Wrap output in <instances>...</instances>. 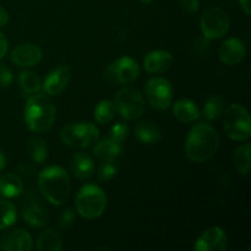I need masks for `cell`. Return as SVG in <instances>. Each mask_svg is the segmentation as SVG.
<instances>
[{
    "instance_id": "cell-33",
    "label": "cell",
    "mask_w": 251,
    "mask_h": 251,
    "mask_svg": "<svg viewBox=\"0 0 251 251\" xmlns=\"http://www.w3.org/2000/svg\"><path fill=\"white\" fill-rule=\"evenodd\" d=\"M74 218H75V213L71 208H66L65 211H63L60 218H59V226H60L61 229H65L69 226L73 225Z\"/></svg>"
},
{
    "instance_id": "cell-28",
    "label": "cell",
    "mask_w": 251,
    "mask_h": 251,
    "mask_svg": "<svg viewBox=\"0 0 251 251\" xmlns=\"http://www.w3.org/2000/svg\"><path fill=\"white\" fill-rule=\"evenodd\" d=\"M17 218L16 207L6 200H0V230L15 225Z\"/></svg>"
},
{
    "instance_id": "cell-23",
    "label": "cell",
    "mask_w": 251,
    "mask_h": 251,
    "mask_svg": "<svg viewBox=\"0 0 251 251\" xmlns=\"http://www.w3.org/2000/svg\"><path fill=\"white\" fill-rule=\"evenodd\" d=\"M63 249V238L55 229H47L37 240L38 251H60Z\"/></svg>"
},
{
    "instance_id": "cell-12",
    "label": "cell",
    "mask_w": 251,
    "mask_h": 251,
    "mask_svg": "<svg viewBox=\"0 0 251 251\" xmlns=\"http://www.w3.org/2000/svg\"><path fill=\"white\" fill-rule=\"evenodd\" d=\"M33 248V239L24 229H14L0 237V249L4 251H29Z\"/></svg>"
},
{
    "instance_id": "cell-10",
    "label": "cell",
    "mask_w": 251,
    "mask_h": 251,
    "mask_svg": "<svg viewBox=\"0 0 251 251\" xmlns=\"http://www.w3.org/2000/svg\"><path fill=\"white\" fill-rule=\"evenodd\" d=\"M146 97L152 108L166 110L173 100V87L166 78L152 77L146 83Z\"/></svg>"
},
{
    "instance_id": "cell-38",
    "label": "cell",
    "mask_w": 251,
    "mask_h": 251,
    "mask_svg": "<svg viewBox=\"0 0 251 251\" xmlns=\"http://www.w3.org/2000/svg\"><path fill=\"white\" fill-rule=\"evenodd\" d=\"M5 166H6V158H5L4 153L0 151V172L5 168Z\"/></svg>"
},
{
    "instance_id": "cell-18",
    "label": "cell",
    "mask_w": 251,
    "mask_h": 251,
    "mask_svg": "<svg viewBox=\"0 0 251 251\" xmlns=\"http://www.w3.org/2000/svg\"><path fill=\"white\" fill-rule=\"evenodd\" d=\"M134 134L139 141L147 145L156 144L162 137V131L157 123L149 119L137 123L134 129Z\"/></svg>"
},
{
    "instance_id": "cell-2",
    "label": "cell",
    "mask_w": 251,
    "mask_h": 251,
    "mask_svg": "<svg viewBox=\"0 0 251 251\" xmlns=\"http://www.w3.org/2000/svg\"><path fill=\"white\" fill-rule=\"evenodd\" d=\"M38 188L51 205L60 206L70 195V178L61 167H47L38 174Z\"/></svg>"
},
{
    "instance_id": "cell-27",
    "label": "cell",
    "mask_w": 251,
    "mask_h": 251,
    "mask_svg": "<svg viewBox=\"0 0 251 251\" xmlns=\"http://www.w3.org/2000/svg\"><path fill=\"white\" fill-rule=\"evenodd\" d=\"M233 162H234L235 168L240 174L248 176L250 169V144L245 142L235 150Z\"/></svg>"
},
{
    "instance_id": "cell-39",
    "label": "cell",
    "mask_w": 251,
    "mask_h": 251,
    "mask_svg": "<svg viewBox=\"0 0 251 251\" xmlns=\"http://www.w3.org/2000/svg\"><path fill=\"white\" fill-rule=\"evenodd\" d=\"M141 2H144V4H150V2H152L153 0H140Z\"/></svg>"
},
{
    "instance_id": "cell-6",
    "label": "cell",
    "mask_w": 251,
    "mask_h": 251,
    "mask_svg": "<svg viewBox=\"0 0 251 251\" xmlns=\"http://www.w3.org/2000/svg\"><path fill=\"white\" fill-rule=\"evenodd\" d=\"M115 110L125 120H137L145 112V100L141 92L132 86H124L114 97Z\"/></svg>"
},
{
    "instance_id": "cell-7",
    "label": "cell",
    "mask_w": 251,
    "mask_h": 251,
    "mask_svg": "<svg viewBox=\"0 0 251 251\" xmlns=\"http://www.w3.org/2000/svg\"><path fill=\"white\" fill-rule=\"evenodd\" d=\"M60 139L69 147L87 149L100 140V131L92 123H73L60 130Z\"/></svg>"
},
{
    "instance_id": "cell-34",
    "label": "cell",
    "mask_w": 251,
    "mask_h": 251,
    "mask_svg": "<svg viewBox=\"0 0 251 251\" xmlns=\"http://www.w3.org/2000/svg\"><path fill=\"white\" fill-rule=\"evenodd\" d=\"M181 6L190 14H195L200 7V0H180Z\"/></svg>"
},
{
    "instance_id": "cell-25",
    "label": "cell",
    "mask_w": 251,
    "mask_h": 251,
    "mask_svg": "<svg viewBox=\"0 0 251 251\" xmlns=\"http://www.w3.org/2000/svg\"><path fill=\"white\" fill-rule=\"evenodd\" d=\"M27 152L34 163H43L48 157L47 142L39 136H31L26 145Z\"/></svg>"
},
{
    "instance_id": "cell-37",
    "label": "cell",
    "mask_w": 251,
    "mask_h": 251,
    "mask_svg": "<svg viewBox=\"0 0 251 251\" xmlns=\"http://www.w3.org/2000/svg\"><path fill=\"white\" fill-rule=\"evenodd\" d=\"M239 4L242 6V9L244 10L245 14L249 16L250 15V0H239Z\"/></svg>"
},
{
    "instance_id": "cell-9",
    "label": "cell",
    "mask_w": 251,
    "mask_h": 251,
    "mask_svg": "<svg viewBox=\"0 0 251 251\" xmlns=\"http://www.w3.org/2000/svg\"><path fill=\"white\" fill-rule=\"evenodd\" d=\"M139 74L136 60L130 56H122L108 65L104 71V80L109 85H127L134 82Z\"/></svg>"
},
{
    "instance_id": "cell-11",
    "label": "cell",
    "mask_w": 251,
    "mask_h": 251,
    "mask_svg": "<svg viewBox=\"0 0 251 251\" xmlns=\"http://www.w3.org/2000/svg\"><path fill=\"white\" fill-rule=\"evenodd\" d=\"M228 239L226 232L220 227H211L198 238L194 249L196 251H225Z\"/></svg>"
},
{
    "instance_id": "cell-21",
    "label": "cell",
    "mask_w": 251,
    "mask_h": 251,
    "mask_svg": "<svg viewBox=\"0 0 251 251\" xmlns=\"http://www.w3.org/2000/svg\"><path fill=\"white\" fill-rule=\"evenodd\" d=\"M173 113L176 119L181 123H193L201 117L198 105L190 100H180L174 104Z\"/></svg>"
},
{
    "instance_id": "cell-29",
    "label": "cell",
    "mask_w": 251,
    "mask_h": 251,
    "mask_svg": "<svg viewBox=\"0 0 251 251\" xmlns=\"http://www.w3.org/2000/svg\"><path fill=\"white\" fill-rule=\"evenodd\" d=\"M115 113V105L114 103L110 102V100H100L95 108V119L98 124H107L110 120L114 118Z\"/></svg>"
},
{
    "instance_id": "cell-35",
    "label": "cell",
    "mask_w": 251,
    "mask_h": 251,
    "mask_svg": "<svg viewBox=\"0 0 251 251\" xmlns=\"http://www.w3.org/2000/svg\"><path fill=\"white\" fill-rule=\"evenodd\" d=\"M7 49H9V42H7L6 37L0 32V60L2 58H5L7 53Z\"/></svg>"
},
{
    "instance_id": "cell-16",
    "label": "cell",
    "mask_w": 251,
    "mask_h": 251,
    "mask_svg": "<svg viewBox=\"0 0 251 251\" xmlns=\"http://www.w3.org/2000/svg\"><path fill=\"white\" fill-rule=\"evenodd\" d=\"M173 63V55L168 50L150 51L144 59V66L150 74H162L168 70Z\"/></svg>"
},
{
    "instance_id": "cell-3",
    "label": "cell",
    "mask_w": 251,
    "mask_h": 251,
    "mask_svg": "<svg viewBox=\"0 0 251 251\" xmlns=\"http://www.w3.org/2000/svg\"><path fill=\"white\" fill-rule=\"evenodd\" d=\"M55 105L47 95L36 93L28 98L25 107V123L34 132H46L55 120Z\"/></svg>"
},
{
    "instance_id": "cell-22",
    "label": "cell",
    "mask_w": 251,
    "mask_h": 251,
    "mask_svg": "<svg viewBox=\"0 0 251 251\" xmlns=\"http://www.w3.org/2000/svg\"><path fill=\"white\" fill-rule=\"evenodd\" d=\"M22 191H24V183L16 174L7 173L0 176V194L4 198H17L21 195Z\"/></svg>"
},
{
    "instance_id": "cell-5",
    "label": "cell",
    "mask_w": 251,
    "mask_h": 251,
    "mask_svg": "<svg viewBox=\"0 0 251 251\" xmlns=\"http://www.w3.org/2000/svg\"><path fill=\"white\" fill-rule=\"evenodd\" d=\"M223 126L229 139L247 141L251 135L249 113L242 104L233 103L223 112Z\"/></svg>"
},
{
    "instance_id": "cell-8",
    "label": "cell",
    "mask_w": 251,
    "mask_h": 251,
    "mask_svg": "<svg viewBox=\"0 0 251 251\" xmlns=\"http://www.w3.org/2000/svg\"><path fill=\"white\" fill-rule=\"evenodd\" d=\"M201 31L207 39L222 38L229 31L230 20L227 12L217 6L206 7L200 19Z\"/></svg>"
},
{
    "instance_id": "cell-4",
    "label": "cell",
    "mask_w": 251,
    "mask_h": 251,
    "mask_svg": "<svg viewBox=\"0 0 251 251\" xmlns=\"http://www.w3.org/2000/svg\"><path fill=\"white\" fill-rule=\"evenodd\" d=\"M76 211L86 220H95L103 215L107 207V196L97 185L87 184L78 190L75 198Z\"/></svg>"
},
{
    "instance_id": "cell-24",
    "label": "cell",
    "mask_w": 251,
    "mask_h": 251,
    "mask_svg": "<svg viewBox=\"0 0 251 251\" xmlns=\"http://www.w3.org/2000/svg\"><path fill=\"white\" fill-rule=\"evenodd\" d=\"M19 83L25 97L29 98L31 96L39 93L42 90V82L38 75L33 71H22L19 76Z\"/></svg>"
},
{
    "instance_id": "cell-26",
    "label": "cell",
    "mask_w": 251,
    "mask_h": 251,
    "mask_svg": "<svg viewBox=\"0 0 251 251\" xmlns=\"http://www.w3.org/2000/svg\"><path fill=\"white\" fill-rule=\"evenodd\" d=\"M225 112V100L221 96H212L203 105L202 115L208 122L220 119Z\"/></svg>"
},
{
    "instance_id": "cell-32",
    "label": "cell",
    "mask_w": 251,
    "mask_h": 251,
    "mask_svg": "<svg viewBox=\"0 0 251 251\" xmlns=\"http://www.w3.org/2000/svg\"><path fill=\"white\" fill-rule=\"evenodd\" d=\"M14 81L11 70L7 66L0 65V87H9Z\"/></svg>"
},
{
    "instance_id": "cell-1",
    "label": "cell",
    "mask_w": 251,
    "mask_h": 251,
    "mask_svg": "<svg viewBox=\"0 0 251 251\" xmlns=\"http://www.w3.org/2000/svg\"><path fill=\"white\" fill-rule=\"evenodd\" d=\"M220 146L217 131L206 123L194 125L185 142V153L190 161L201 163L212 158Z\"/></svg>"
},
{
    "instance_id": "cell-30",
    "label": "cell",
    "mask_w": 251,
    "mask_h": 251,
    "mask_svg": "<svg viewBox=\"0 0 251 251\" xmlns=\"http://www.w3.org/2000/svg\"><path fill=\"white\" fill-rule=\"evenodd\" d=\"M118 173V166L117 161H107L102 162V164L98 168V179L103 183L109 181L117 176Z\"/></svg>"
},
{
    "instance_id": "cell-13",
    "label": "cell",
    "mask_w": 251,
    "mask_h": 251,
    "mask_svg": "<svg viewBox=\"0 0 251 251\" xmlns=\"http://www.w3.org/2000/svg\"><path fill=\"white\" fill-rule=\"evenodd\" d=\"M71 77V70L69 66H59L55 70L49 73L47 77L44 78L42 83V88L44 92L49 96L60 95L66 86L69 85V81Z\"/></svg>"
},
{
    "instance_id": "cell-36",
    "label": "cell",
    "mask_w": 251,
    "mask_h": 251,
    "mask_svg": "<svg viewBox=\"0 0 251 251\" xmlns=\"http://www.w3.org/2000/svg\"><path fill=\"white\" fill-rule=\"evenodd\" d=\"M9 22V14L2 6H0V27L5 26Z\"/></svg>"
},
{
    "instance_id": "cell-14",
    "label": "cell",
    "mask_w": 251,
    "mask_h": 251,
    "mask_svg": "<svg viewBox=\"0 0 251 251\" xmlns=\"http://www.w3.org/2000/svg\"><path fill=\"white\" fill-rule=\"evenodd\" d=\"M11 60L22 68L36 66L42 60V50L38 46L32 43H24L15 47L11 51Z\"/></svg>"
},
{
    "instance_id": "cell-19",
    "label": "cell",
    "mask_w": 251,
    "mask_h": 251,
    "mask_svg": "<svg viewBox=\"0 0 251 251\" xmlns=\"http://www.w3.org/2000/svg\"><path fill=\"white\" fill-rule=\"evenodd\" d=\"M71 171L80 180H87L95 173V163L85 152H77L71 159Z\"/></svg>"
},
{
    "instance_id": "cell-31",
    "label": "cell",
    "mask_w": 251,
    "mask_h": 251,
    "mask_svg": "<svg viewBox=\"0 0 251 251\" xmlns=\"http://www.w3.org/2000/svg\"><path fill=\"white\" fill-rule=\"evenodd\" d=\"M129 134V127L125 123H118L110 130V139H113L114 141L123 144L125 141V139L127 137Z\"/></svg>"
},
{
    "instance_id": "cell-20",
    "label": "cell",
    "mask_w": 251,
    "mask_h": 251,
    "mask_svg": "<svg viewBox=\"0 0 251 251\" xmlns=\"http://www.w3.org/2000/svg\"><path fill=\"white\" fill-rule=\"evenodd\" d=\"M96 158L100 162L117 161L118 157L122 153V144L114 141L113 139H104L102 141L96 142L93 149Z\"/></svg>"
},
{
    "instance_id": "cell-17",
    "label": "cell",
    "mask_w": 251,
    "mask_h": 251,
    "mask_svg": "<svg viewBox=\"0 0 251 251\" xmlns=\"http://www.w3.org/2000/svg\"><path fill=\"white\" fill-rule=\"evenodd\" d=\"M21 213L25 222L28 226H31V227L41 228L48 223L49 217L47 210L41 203L36 202L34 199L29 200L26 205H24Z\"/></svg>"
},
{
    "instance_id": "cell-15",
    "label": "cell",
    "mask_w": 251,
    "mask_h": 251,
    "mask_svg": "<svg viewBox=\"0 0 251 251\" xmlns=\"http://www.w3.org/2000/svg\"><path fill=\"white\" fill-rule=\"evenodd\" d=\"M247 49L244 43L238 38H229L221 44L218 49V56L226 65H237L244 59Z\"/></svg>"
}]
</instances>
